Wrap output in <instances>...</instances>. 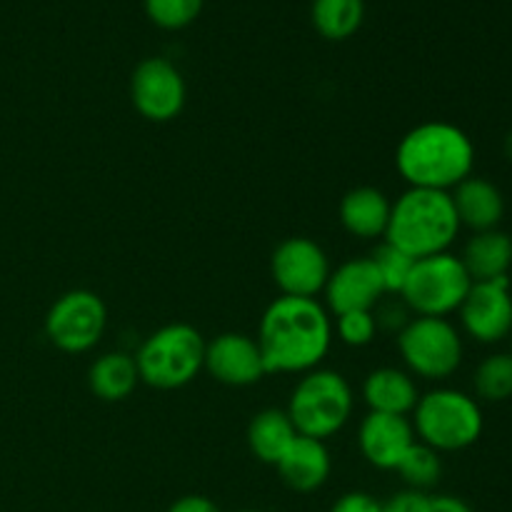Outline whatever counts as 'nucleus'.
Wrapping results in <instances>:
<instances>
[{"mask_svg":"<svg viewBox=\"0 0 512 512\" xmlns=\"http://www.w3.org/2000/svg\"><path fill=\"white\" fill-rule=\"evenodd\" d=\"M333 318L315 298L280 295L265 308L258 345L268 373H310L333 343Z\"/></svg>","mask_w":512,"mask_h":512,"instance_id":"obj_1","label":"nucleus"},{"mask_svg":"<svg viewBox=\"0 0 512 512\" xmlns=\"http://www.w3.org/2000/svg\"><path fill=\"white\" fill-rule=\"evenodd\" d=\"M475 145L463 128L445 120H428L400 138L395 168L410 188L450 190L473 175Z\"/></svg>","mask_w":512,"mask_h":512,"instance_id":"obj_2","label":"nucleus"},{"mask_svg":"<svg viewBox=\"0 0 512 512\" xmlns=\"http://www.w3.org/2000/svg\"><path fill=\"white\" fill-rule=\"evenodd\" d=\"M460 233V220L450 193L445 190L408 188L390 205L385 243L395 245L410 258H430L448 253Z\"/></svg>","mask_w":512,"mask_h":512,"instance_id":"obj_3","label":"nucleus"},{"mask_svg":"<svg viewBox=\"0 0 512 512\" xmlns=\"http://www.w3.org/2000/svg\"><path fill=\"white\" fill-rule=\"evenodd\" d=\"M205 343L198 328L170 323L150 333L133 355L140 383L155 390H178L203 373Z\"/></svg>","mask_w":512,"mask_h":512,"instance_id":"obj_4","label":"nucleus"},{"mask_svg":"<svg viewBox=\"0 0 512 512\" xmlns=\"http://www.w3.org/2000/svg\"><path fill=\"white\" fill-rule=\"evenodd\" d=\"M415 438L438 453H458L480 440L483 410L473 395L455 388H435L420 395L413 413Z\"/></svg>","mask_w":512,"mask_h":512,"instance_id":"obj_5","label":"nucleus"},{"mask_svg":"<svg viewBox=\"0 0 512 512\" xmlns=\"http://www.w3.org/2000/svg\"><path fill=\"white\" fill-rule=\"evenodd\" d=\"M353 388L335 370L315 368L295 385L285 413L293 420L298 435L328 440L348 425L353 415Z\"/></svg>","mask_w":512,"mask_h":512,"instance_id":"obj_6","label":"nucleus"},{"mask_svg":"<svg viewBox=\"0 0 512 512\" xmlns=\"http://www.w3.org/2000/svg\"><path fill=\"white\" fill-rule=\"evenodd\" d=\"M470 280L460 255L438 253L415 260L403 293L398 295L408 310L420 318H448L458 313L468 295Z\"/></svg>","mask_w":512,"mask_h":512,"instance_id":"obj_7","label":"nucleus"},{"mask_svg":"<svg viewBox=\"0 0 512 512\" xmlns=\"http://www.w3.org/2000/svg\"><path fill=\"white\" fill-rule=\"evenodd\" d=\"M398 350L410 375L445 380L463 363V335L448 318H410L398 333Z\"/></svg>","mask_w":512,"mask_h":512,"instance_id":"obj_8","label":"nucleus"},{"mask_svg":"<svg viewBox=\"0 0 512 512\" xmlns=\"http://www.w3.org/2000/svg\"><path fill=\"white\" fill-rule=\"evenodd\" d=\"M108 325V308L93 290L75 288L60 295L45 315V335L58 350L88 353L100 343Z\"/></svg>","mask_w":512,"mask_h":512,"instance_id":"obj_9","label":"nucleus"},{"mask_svg":"<svg viewBox=\"0 0 512 512\" xmlns=\"http://www.w3.org/2000/svg\"><path fill=\"white\" fill-rule=\"evenodd\" d=\"M330 260L323 245L305 235L283 240L270 255V275L280 295L290 298H315L325 290L330 278Z\"/></svg>","mask_w":512,"mask_h":512,"instance_id":"obj_10","label":"nucleus"},{"mask_svg":"<svg viewBox=\"0 0 512 512\" xmlns=\"http://www.w3.org/2000/svg\"><path fill=\"white\" fill-rule=\"evenodd\" d=\"M130 100L150 123H170L188 100L183 73L168 58H145L130 75Z\"/></svg>","mask_w":512,"mask_h":512,"instance_id":"obj_11","label":"nucleus"},{"mask_svg":"<svg viewBox=\"0 0 512 512\" xmlns=\"http://www.w3.org/2000/svg\"><path fill=\"white\" fill-rule=\"evenodd\" d=\"M460 323L465 333L483 345H495L512 333V293L510 278L480 280L470 285L463 305Z\"/></svg>","mask_w":512,"mask_h":512,"instance_id":"obj_12","label":"nucleus"},{"mask_svg":"<svg viewBox=\"0 0 512 512\" xmlns=\"http://www.w3.org/2000/svg\"><path fill=\"white\" fill-rule=\"evenodd\" d=\"M203 370L230 388H248L268 375L258 340L245 333H220L208 340Z\"/></svg>","mask_w":512,"mask_h":512,"instance_id":"obj_13","label":"nucleus"},{"mask_svg":"<svg viewBox=\"0 0 512 512\" xmlns=\"http://www.w3.org/2000/svg\"><path fill=\"white\" fill-rule=\"evenodd\" d=\"M325 305L328 313H350V310H375L385 298V285L378 268L370 258H350L330 270L325 283Z\"/></svg>","mask_w":512,"mask_h":512,"instance_id":"obj_14","label":"nucleus"},{"mask_svg":"<svg viewBox=\"0 0 512 512\" xmlns=\"http://www.w3.org/2000/svg\"><path fill=\"white\" fill-rule=\"evenodd\" d=\"M415 430L405 415L368 413L358 428V445L363 458L378 470H395L410 445L415 443Z\"/></svg>","mask_w":512,"mask_h":512,"instance_id":"obj_15","label":"nucleus"},{"mask_svg":"<svg viewBox=\"0 0 512 512\" xmlns=\"http://www.w3.org/2000/svg\"><path fill=\"white\" fill-rule=\"evenodd\" d=\"M275 470H278L280 480L295 493H315L328 483L333 460H330V450L323 440L298 435L283 453V458L275 463Z\"/></svg>","mask_w":512,"mask_h":512,"instance_id":"obj_16","label":"nucleus"},{"mask_svg":"<svg viewBox=\"0 0 512 512\" xmlns=\"http://www.w3.org/2000/svg\"><path fill=\"white\" fill-rule=\"evenodd\" d=\"M460 228H470L473 233L495 230L505 218V198L495 183L488 178H465L463 183L450 190Z\"/></svg>","mask_w":512,"mask_h":512,"instance_id":"obj_17","label":"nucleus"},{"mask_svg":"<svg viewBox=\"0 0 512 512\" xmlns=\"http://www.w3.org/2000/svg\"><path fill=\"white\" fill-rule=\"evenodd\" d=\"M363 400L370 413L405 415L408 418L420 400V390L408 370L375 368L363 380Z\"/></svg>","mask_w":512,"mask_h":512,"instance_id":"obj_18","label":"nucleus"},{"mask_svg":"<svg viewBox=\"0 0 512 512\" xmlns=\"http://www.w3.org/2000/svg\"><path fill=\"white\" fill-rule=\"evenodd\" d=\"M393 200L373 185H358L340 200V223L353 238H385Z\"/></svg>","mask_w":512,"mask_h":512,"instance_id":"obj_19","label":"nucleus"},{"mask_svg":"<svg viewBox=\"0 0 512 512\" xmlns=\"http://www.w3.org/2000/svg\"><path fill=\"white\" fill-rule=\"evenodd\" d=\"M460 260L473 283L508 278L512 268V238L498 228L473 233V238L465 243Z\"/></svg>","mask_w":512,"mask_h":512,"instance_id":"obj_20","label":"nucleus"},{"mask_svg":"<svg viewBox=\"0 0 512 512\" xmlns=\"http://www.w3.org/2000/svg\"><path fill=\"white\" fill-rule=\"evenodd\" d=\"M140 383L138 365L130 353L113 350L95 358L88 368V388L105 403H120L135 393Z\"/></svg>","mask_w":512,"mask_h":512,"instance_id":"obj_21","label":"nucleus"},{"mask_svg":"<svg viewBox=\"0 0 512 512\" xmlns=\"http://www.w3.org/2000/svg\"><path fill=\"white\" fill-rule=\"evenodd\" d=\"M295 438H298V430H295L290 415L280 408L260 410L248 425L250 453L265 465L278 463Z\"/></svg>","mask_w":512,"mask_h":512,"instance_id":"obj_22","label":"nucleus"},{"mask_svg":"<svg viewBox=\"0 0 512 512\" xmlns=\"http://www.w3.org/2000/svg\"><path fill=\"white\" fill-rule=\"evenodd\" d=\"M365 18L363 0H313L310 20L325 40H348Z\"/></svg>","mask_w":512,"mask_h":512,"instance_id":"obj_23","label":"nucleus"},{"mask_svg":"<svg viewBox=\"0 0 512 512\" xmlns=\"http://www.w3.org/2000/svg\"><path fill=\"white\" fill-rule=\"evenodd\" d=\"M395 470H398V475L403 478V483L408 485L410 490L425 493V490H430L433 485H438L440 475H443V460H440L438 450L428 448L425 443L415 440Z\"/></svg>","mask_w":512,"mask_h":512,"instance_id":"obj_24","label":"nucleus"},{"mask_svg":"<svg viewBox=\"0 0 512 512\" xmlns=\"http://www.w3.org/2000/svg\"><path fill=\"white\" fill-rule=\"evenodd\" d=\"M473 388L485 403H503L512 398V353L488 355L475 370Z\"/></svg>","mask_w":512,"mask_h":512,"instance_id":"obj_25","label":"nucleus"},{"mask_svg":"<svg viewBox=\"0 0 512 512\" xmlns=\"http://www.w3.org/2000/svg\"><path fill=\"white\" fill-rule=\"evenodd\" d=\"M370 260H373L375 268H378L380 280H383L385 285V293L388 295L403 293L410 270H413L415 265V258H410L408 253H403V250H398L395 245L385 243L383 240V243L375 248V253L370 255Z\"/></svg>","mask_w":512,"mask_h":512,"instance_id":"obj_26","label":"nucleus"},{"mask_svg":"<svg viewBox=\"0 0 512 512\" xmlns=\"http://www.w3.org/2000/svg\"><path fill=\"white\" fill-rule=\"evenodd\" d=\"M205 0H145V15L163 30L188 28L203 10Z\"/></svg>","mask_w":512,"mask_h":512,"instance_id":"obj_27","label":"nucleus"},{"mask_svg":"<svg viewBox=\"0 0 512 512\" xmlns=\"http://www.w3.org/2000/svg\"><path fill=\"white\" fill-rule=\"evenodd\" d=\"M333 333L348 348H365L378 335V323H375L373 310H350V313L335 315Z\"/></svg>","mask_w":512,"mask_h":512,"instance_id":"obj_28","label":"nucleus"},{"mask_svg":"<svg viewBox=\"0 0 512 512\" xmlns=\"http://www.w3.org/2000/svg\"><path fill=\"white\" fill-rule=\"evenodd\" d=\"M375 323H378V330H388V333H400L405 325L410 323V310L403 300L395 295V300H380L373 310Z\"/></svg>","mask_w":512,"mask_h":512,"instance_id":"obj_29","label":"nucleus"},{"mask_svg":"<svg viewBox=\"0 0 512 512\" xmlns=\"http://www.w3.org/2000/svg\"><path fill=\"white\" fill-rule=\"evenodd\" d=\"M430 495L420 490L405 488L403 493L393 495L388 503H383V512H428Z\"/></svg>","mask_w":512,"mask_h":512,"instance_id":"obj_30","label":"nucleus"},{"mask_svg":"<svg viewBox=\"0 0 512 512\" xmlns=\"http://www.w3.org/2000/svg\"><path fill=\"white\" fill-rule=\"evenodd\" d=\"M330 512H383V503L368 493H345L335 500Z\"/></svg>","mask_w":512,"mask_h":512,"instance_id":"obj_31","label":"nucleus"},{"mask_svg":"<svg viewBox=\"0 0 512 512\" xmlns=\"http://www.w3.org/2000/svg\"><path fill=\"white\" fill-rule=\"evenodd\" d=\"M168 512H220V508L205 495H183L170 505Z\"/></svg>","mask_w":512,"mask_h":512,"instance_id":"obj_32","label":"nucleus"},{"mask_svg":"<svg viewBox=\"0 0 512 512\" xmlns=\"http://www.w3.org/2000/svg\"><path fill=\"white\" fill-rule=\"evenodd\" d=\"M428 512H473L465 500L455 498V495H430Z\"/></svg>","mask_w":512,"mask_h":512,"instance_id":"obj_33","label":"nucleus"},{"mask_svg":"<svg viewBox=\"0 0 512 512\" xmlns=\"http://www.w3.org/2000/svg\"><path fill=\"white\" fill-rule=\"evenodd\" d=\"M505 153H508V158L512 160V130L508 133V138H505Z\"/></svg>","mask_w":512,"mask_h":512,"instance_id":"obj_34","label":"nucleus"},{"mask_svg":"<svg viewBox=\"0 0 512 512\" xmlns=\"http://www.w3.org/2000/svg\"><path fill=\"white\" fill-rule=\"evenodd\" d=\"M238 512H263V510H238Z\"/></svg>","mask_w":512,"mask_h":512,"instance_id":"obj_35","label":"nucleus"},{"mask_svg":"<svg viewBox=\"0 0 512 512\" xmlns=\"http://www.w3.org/2000/svg\"><path fill=\"white\" fill-rule=\"evenodd\" d=\"M510 340H512V333H510ZM510 353H512V350H510Z\"/></svg>","mask_w":512,"mask_h":512,"instance_id":"obj_36","label":"nucleus"}]
</instances>
